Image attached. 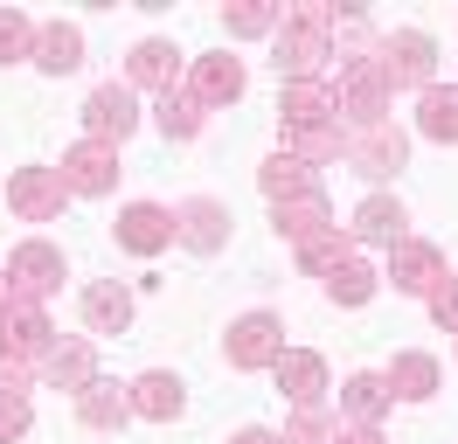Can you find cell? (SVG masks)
<instances>
[{"instance_id": "cell-1", "label": "cell", "mask_w": 458, "mask_h": 444, "mask_svg": "<svg viewBox=\"0 0 458 444\" xmlns=\"http://www.w3.org/2000/svg\"><path fill=\"white\" fill-rule=\"evenodd\" d=\"M347 7H327V0H292L278 35H271V70L285 83H319V70L334 63V28H341Z\"/></svg>"}, {"instance_id": "cell-2", "label": "cell", "mask_w": 458, "mask_h": 444, "mask_svg": "<svg viewBox=\"0 0 458 444\" xmlns=\"http://www.w3.org/2000/svg\"><path fill=\"white\" fill-rule=\"evenodd\" d=\"M375 70L389 90H430L437 83V42L424 28H396V35L375 42Z\"/></svg>"}, {"instance_id": "cell-3", "label": "cell", "mask_w": 458, "mask_h": 444, "mask_svg": "<svg viewBox=\"0 0 458 444\" xmlns=\"http://www.w3.org/2000/svg\"><path fill=\"white\" fill-rule=\"evenodd\" d=\"M341 160L354 166V174L382 181V174H396V166L410 160V139H403L396 118H382V125H361V132H347V139H341Z\"/></svg>"}, {"instance_id": "cell-4", "label": "cell", "mask_w": 458, "mask_h": 444, "mask_svg": "<svg viewBox=\"0 0 458 444\" xmlns=\"http://www.w3.org/2000/svg\"><path fill=\"white\" fill-rule=\"evenodd\" d=\"M140 132V98H132V83H98L84 98V139H105V146H118V139Z\"/></svg>"}, {"instance_id": "cell-5", "label": "cell", "mask_w": 458, "mask_h": 444, "mask_svg": "<svg viewBox=\"0 0 458 444\" xmlns=\"http://www.w3.org/2000/svg\"><path fill=\"white\" fill-rule=\"evenodd\" d=\"M229 368H278L285 354V320L278 312H243L236 327H229Z\"/></svg>"}, {"instance_id": "cell-6", "label": "cell", "mask_w": 458, "mask_h": 444, "mask_svg": "<svg viewBox=\"0 0 458 444\" xmlns=\"http://www.w3.org/2000/svg\"><path fill=\"white\" fill-rule=\"evenodd\" d=\"M63 201H70V188H63L56 166H14V174H7V209H14L21 222L63 216Z\"/></svg>"}, {"instance_id": "cell-7", "label": "cell", "mask_w": 458, "mask_h": 444, "mask_svg": "<svg viewBox=\"0 0 458 444\" xmlns=\"http://www.w3.org/2000/svg\"><path fill=\"white\" fill-rule=\"evenodd\" d=\"M56 174H63V188H70V194H112L125 166H118V146H105V139H77V146L63 153Z\"/></svg>"}, {"instance_id": "cell-8", "label": "cell", "mask_w": 458, "mask_h": 444, "mask_svg": "<svg viewBox=\"0 0 458 444\" xmlns=\"http://www.w3.org/2000/svg\"><path fill=\"white\" fill-rule=\"evenodd\" d=\"M7 285H14V299L42 305L63 285V250L56 243H21L14 257H7Z\"/></svg>"}, {"instance_id": "cell-9", "label": "cell", "mask_w": 458, "mask_h": 444, "mask_svg": "<svg viewBox=\"0 0 458 444\" xmlns=\"http://www.w3.org/2000/svg\"><path fill=\"white\" fill-rule=\"evenodd\" d=\"M112 236H118V250H132V257H160V250L174 243V209H160V201H132V209H118Z\"/></svg>"}, {"instance_id": "cell-10", "label": "cell", "mask_w": 458, "mask_h": 444, "mask_svg": "<svg viewBox=\"0 0 458 444\" xmlns=\"http://www.w3.org/2000/svg\"><path fill=\"white\" fill-rule=\"evenodd\" d=\"M174 243H188V250H223L229 243V209L216 201V194H195V201H181L174 209Z\"/></svg>"}, {"instance_id": "cell-11", "label": "cell", "mask_w": 458, "mask_h": 444, "mask_svg": "<svg viewBox=\"0 0 458 444\" xmlns=\"http://www.w3.org/2000/svg\"><path fill=\"white\" fill-rule=\"evenodd\" d=\"M271 375H278V396H292V410H319L327 403V361L313 347H285Z\"/></svg>"}, {"instance_id": "cell-12", "label": "cell", "mask_w": 458, "mask_h": 444, "mask_svg": "<svg viewBox=\"0 0 458 444\" xmlns=\"http://www.w3.org/2000/svg\"><path fill=\"white\" fill-rule=\"evenodd\" d=\"M125 83H132V90H160V98L181 90V49H174L167 35H146L140 49L125 56Z\"/></svg>"}, {"instance_id": "cell-13", "label": "cell", "mask_w": 458, "mask_h": 444, "mask_svg": "<svg viewBox=\"0 0 458 444\" xmlns=\"http://www.w3.org/2000/svg\"><path fill=\"white\" fill-rule=\"evenodd\" d=\"M389 278H396V292H417V299H430L437 285H445V257L430 243H417V236H403L396 250H389Z\"/></svg>"}, {"instance_id": "cell-14", "label": "cell", "mask_w": 458, "mask_h": 444, "mask_svg": "<svg viewBox=\"0 0 458 444\" xmlns=\"http://www.w3.org/2000/svg\"><path fill=\"white\" fill-rule=\"evenodd\" d=\"M49 388H70V396H84L90 382H98V354H90V340H56L49 354H42V368H35Z\"/></svg>"}, {"instance_id": "cell-15", "label": "cell", "mask_w": 458, "mask_h": 444, "mask_svg": "<svg viewBox=\"0 0 458 444\" xmlns=\"http://www.w3.org/2000/svg\"><path fill=\"white\" fill-rule=\"evenodd\" d=\"M125 396H132V416H146V423H174V416L188 410L181 375H167V368H146L140 382H125Z\"/></svg>"}, {"instance_id": "cell-16", "label": "cell", "mask_w": 458, "mask_h": 444, "mask_svg": "<svg viewBox=\"0 0 458 444\" xmlns=\"http://www.w3.org/2000/svg\"><path fill=\"white\" fill-rule=\"evenodd\" d=\"M188 90H195L208 111H216V105H236V98H243V63H236V56H195Z\"/></svg>"}, {"instance_id": "cell-17", "label": "cell", "mask_w": 458, "mask_h": 444, "mask_svg": "<svg viewBox=\"0 0 458 444\" xmlns=\"http://www.w3.org/2000/svg\"><path fill=\"white\" fill-rule=\"evenodd\" d=\"M278 118H285V132H319V125H341V118H334V90H327V83H285Z\"/></svg>"}, {"instance_id": "cell-18", "label": "cell", "mask_w": 458, "mask_h": 444, "mask_svg": "<svg viewBox=\"0 0 458 444\" xmlns=\"http://www.w3.org/2000/svg\"><path fill=\"white\" fill-rule=\"evenodd\" d=\"M271 222H278L292 236V250H299V243H313V236L334 229V209H327V194L313 188V194H292V201H271Z\"/></svg>"}, {"instance_id": "cell-19", "label": "cell", "mask_w": 458, "mask_h": 444, "mask_svg": "<svg viewBox=\"0 0 458 444\" xmlns=\"http://www.w3.org/2000/svg\"><path fill=\"white\" fill-rule=\"evenodd\" d=\"M84 327L90 333H125L132 327V292L118 278H90L84 285Z\"/></svg>"}, {"instance_id": "cell-20", "label": "cell", "mask_w": 458, "mask_h": 444, "mask_svg": "<svg viewBox=\"0 0 458 444\" xmlns=\"http://www.w3.org/2000/svg\"><path fill=\"white\" fill-rule=\"evenodd\" d=\"M77 63H84V28H77V21H42V28H35V70L70 77Z\"/></svg>"}, {"instance_id": "cell-21", "label": "cell", "mask_w": 458, "mask_h": 444, "mask_svg": "<svg viewBox=\"0 0 458 444\" xmlns=\"http://www.w3.org/2000/svg\"><path fill=\"white\" fill-rule=\"evenodd\" d=\"M7 347H14L21 361H35V368H42V354L56 347L49 312H42V305H29V299H14V305H7Z\"/></svg>"}, {"instance_id": "cell-22", "label": "cell", "mask_w": 458, "mask_h": 444, "mask_svg": "<svg viewBox=\"0 0 458 444\" xmlns=\"http://www.w3.org/2000/svg\"><path fill=\"white\" fill-rule=\"evenodd\" d=\"M417 132L437 139V146H458V83L417 90Z\"/></svg>"}, {"instance_id": "cell-23", "label": "cell", "mask_w": 458, "mask_h": 444, "mask_svg": "<svg viewBox=\"0 0 458 444\" xmlns=\"http://www.w3.org/2000/svg\"><path fill=\"white\" fill-rule=\"evenodd\" d=\"M125 416H132V396H125L118 382H105V375L77 396V423H84V431H118Z\"/></svg>"}, {"instance_id": "cell-24", "label": "cell", "mask_w": 458, "mask_h": 444, "mask_svg": "<svg viewBox=\"0 0 458 444\" xmlns=\"http://www.w3.org/2000/svg\"><path fill=\"white\" fill-rule=\"evenodd\" d=\"M403 201L396 194H369V201H361V209H354V236H361V243H389L396 250L403 243Z\"/></svg>"}, {"instance_id": "cell-25", "label": "cell", "mask_w": 458, "mask_h": 444, "mask_svg": "<svg viewBox=\"0 0 458 444\" xmlns=\"http://www.w3.org/2000/svg\"><path fill=\"white\" fill-rule=\"evenodd\" d=\"M389 403H396L389 375H347V388H341V410L354 416V423H382V416H389Z\"/></svg>"}, {"instance_id": "cell-26", "label": "cell", "mask_w": 458, "mask_h": 444, "mask_svg": "<svg viewBox=\"0 0 458 444\" xmlns=\"http://www.w3.org/2000/svg\"><path fill=\"white\" fill-rule=\"evenodd\" d=\"M347 257H354V229H341V222H334L327 236L299 243V271H313V278H334V271L347 264Z\"/></svg>"}, {"instance_id": "cell-27", "label": "cell", "mask_w": 458, "mask_h": 444, "mask_svg": "<svg viewBox=\"0 0 458 444\" xmlns=\"http://www.w3.org/2000/svg\"><path fill=\"white\" fill-rule=\"evenodd\" d=\"M258 188L271 194V201H292V194H313L319 181H313V166H306V160L278 153V160H264V166H258Z\"/></svg>"}, {"instance_id": "cell-28", "label": "cell", "mask_w": 458, "mask_h": 444, "mask_svg": "<svg viewBox=\"0 0 458 444\" xmlns=\"http://www.w3.org/2000/svg\"><path fill=\"white\" fill-rule=\"evenodd\" d=\"M389 388H396L403 403H430V396H437V361L430 354H396L389 361Z\"/></svg>"}, {"instance_id": "cell-29", "label": "cell", "mask_w": 458, "mask_h": 444, "mask_svg": "<svg viewBox=\"0 0 458 444\" xmlns=\"http://www.w3.org/2000/svg\"><path fill=\"white\" fill-rule=\"evenodd\" d=\"M153 118H160V132H167V139H195L201 118H208V105H201L188 83H181V90H167V98H160V111H153Z\"/></svg>"}, {"instance_id": "cell-30", "label": "cell", "mask_w": 458, "mask_h": 444, "mask_svg": "<svg viewBox=\"0 0 458 444\" xmlns=\"http://www.w3.org/2000/svg\"><path fill=\"white\" fill-rule=\"evenodd\" d=\"M375 292H382V278H375L369 264H361V257H347L341 271L327 278V299H334V305H369Z\"/></svg>"}, {"instance_id": "cell-31", "label": "cell", "mask_w": 458, "mask_h": 444, "mask_svg": "<svg viewBox=\"0 0 458 444\" xmlns=\"http://www.w3.org/2000/svg\"><path fill=\"white\" fill-rule=\"evenodd\" d=\"M278 21H285V0H243L223 14L229 35H278Z\"/></svg>"}, {"instance_id": "cell-32", "label": "cell", "mask_w": 458, "mask_h": 444, "mask_svg": "<svg viewBox=\"0 0 458 444\" xmlns=\"http://www.w3.org/2000/svg\"><path fill=\"white\" fill-rule=\"evenodd\" d=\"M341 125H319V132H285V153L292 160H306V166H319V160H341Z\"/></svg>"}, {"instance_id": "cell-33", "label": "cell", "mask_w": 458, "mask_h": 444, "mask_svg": "<svg viewBox=\"0 0 458 444\" xmlns=\"http://www.w3.org/2000/svg\"><path fill=\"white\" fill-rule=\"evenodd\" d=\"M0 63H35V21L0 7Z\"/></svg>"}, {"instance_id": "cell-34", "label": "cell", "mask_w": 458, "mask_h": 444, "mask_svg": "<svg viewBox=\"0 0 458 444\" xmlns=\"http://www.w3.org/2000/svg\"><path fill=\"white\" fill-rule=\"evenodd\" d=\"M334 431H341V423H334V410L319 403V410H299L285 423V444H334Z\"/></svg>"}, {"instance_id": "cell-35", "label": "cell", "mask_w": 458, "mask_h": 444, "mask_svg": "<svg viewBox=\"0 0 458 444\" xmlns=\"http://www.w3.org/2000/svg\"><path fill=\"white\" fill-rule=\"evenodd\" d=\"M29 438V396H0V444Z\"/></svg>"}, {"instance_id": "cell-36", "label": "cell", "mask_w": 458, "mask_h": 444, "mask_svg": "<svg viewBox=\"0 0 458 444\" xmlns=\"http://www.w3.org/2000/svg\"><path fill=\"white\" fill-rule=\"evenodd\" d=\"M29 375H35V361H21L14 347L0 354V396H29Z\"/></svg>"}, {"instance_id": "cell-37", "label": "cell", "mask_w": 458, "mask_h": 444, "mask_svg": "<svg viewBox=\"0 0 458 444\" xmlns=\"http://www.w3.org/2000/svg\"><path fill=\"white\" fill-rule=\"evenodd\" d=\"M424 305H430V320H437V327H452V333H458V278H445V285H437Z\"/></svg>"}, {"instance_id": "cell-38", "label": "cell", "mask_w": 458, "mask_h": 444, "mask_svg": "<svg viewBox=\"0 0 458 444\" xmlns=\"http://www.w3.org/2000/svg\"><path fill=\"white\" fill-rule=\"evenodd\" d=\"M334 444H389L375 423H347V431H334Z\"/></svg>"}, {"instance_id": "cell-39", "label": "cell", "mask_w": 458, "mask_h": 444, "mask_svg": "<svg viewBox=\"0 0 458 444\" xmlns=\"http://www.w3.org/2000/svg\"><path fill=\"white\" fill-rule=\"evenodd\" d=\"M229 444H285V431H264V423H250V431H236Z\"/></svg>"}, {"instance_id": "cell-40", "label": "cell", "mask_w": 458, "mask_h": 444, "mask_svg": "<svg viewBox=\"0 0 458 444\" xmlns=\"http://www.w3.org/2000/svg\"><path fill=\"white\" fill-rule=\"evenodd\" d=\"M0 354H7V312H0Z\"/></svg>"}]
</instances>
